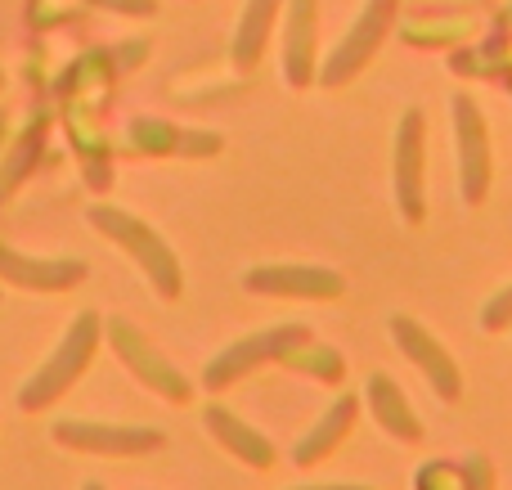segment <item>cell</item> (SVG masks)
Wrapping results in <instances>:
<instances>
[{"label":"cell","mask_w":512,"mask_h":490,"mask_svg":"<svg viewBox=\"0 0 512 490\" xmlns=\"http://www.w3.org/2000/svg\"><path fill=\"white\" fill-rule=\"evenodd\" d=\"M306 338H310L306 324H274V329L248 333V338L230 342L225 351H216V356L207 360L203 387H207V392H225V387H234L239 378H248L252 369L283 365V356H288V351H297Z\"/></svg>","instance_id":"277c9868"},{"label":"cell","mask_w":512,"mask_h":490,"mask_svg":"<svg viewBox=\"0 0 512 490\" xmlns=\"http://www.w3.org/2000/svg\"><path fill=\"white\" fill-rule=\"evenodd\" d=\"M319 72V0H292L283 18V77L306 90Z\"/></svg>","instance_id":"7c38bea8"},{"label":"cell","mask_w":512,"mask_h":490,"mask_svg":"<svg viewBox=\"0 0 512 490\" xmlns=\"http://www.w3.org/2000/svg\"><path fill=\"white\" fill-rule=\"evenodd\" d=\"M86 221L95 225V230L104 234L113 248H122L126 257L135 261V270L149 279L153 293H158L162 302H176V297L185 293V266H180L176 248H171V243L162 239L149 221H140L135 212L113 207V203H95L86 212Z\"/></svg>","instance_id":"6da1fadb"},{"label":"cell","mask_w":512,"mask_h":490,"mask_svg":"<svg viewBox=\"0 0 512 490\" xmlns=\"http://www.w3.org/2000/svg\"><path fill=\"white\" fill-rule=\"evenodd\" d=\"M292 490H373L364 482H310V486H292Z\"/></svg>","instance_id":"7402d4cb"},{"label":"cell","mask_w":512,"mask_h":490,"mask_svg":"<svg viewBox=\"0 0 512 490\" xmlns=\"http://www.w3.org/2000/svg\"><path fill=\"white\" fill-rule=\"evenodd\" d=\"M459 482H463V468L445 464V459L418 468V490H459Z\"/></svg>","instance_id":"d6986e66"},{"label":"cell","mask_w":512,"mask_h":490,"mask_svg":"<svg viewBox=\"0 0 512 490\" xmlns=\"http://www.w3.org/2000/svg\"><path fill=\"white\" fill-rule=\"evenodd\" d=\"M99 9H113V14H131V18H149L158 9V0H90Z\"/></svg>","instance_id":"44dd1931"},{"label":"cell","mask_w":512,"mask_h":490,"mask_svg":"<svg viewBox=\"0 0 512 490\" xmlns=\"http://www.w3.org/2000/svg\"><path fill=\"white\" fill-rule=\"evenodd\" d=\"M283 365H288V369H301V374L319 378V383H342V378H346V360L337 356V351L319 347L315 338H306L297 351H288V356H283Z\"/></svg>","instance_id":"e0dca14e"},{"label":"cell","mask_w":512,"mask_h":490,"mask_svg":"<svg viewBox=\"0 0 512 490\" xmlns=\"http://www.w3.org/2000/svg\"><path fill=\"white\" fill-rule=\"evenodd\" d=\"M0 86H5V77H0Z\"/></svg>","instance_id":"cb8c5ba5"},{"label":"cell","mask_w":512,"mask_h":490,"mask_svg":"<svg viewBox=\"0 0 512 490\" xmlns=\"http://www.w3.org/2000/svg\"><path fill=\"white\" fill-rule=\"evenodd\" d=\"M391 189L400 221H427V117L423 108H405L391 140Z\"/></svg>","instance_id":"3957f363"},{"label":"cell","mask_w":512,"mask_h":490,"mask_svg":"<svg viewBox=\"0 0 512 490\" xmlns=\"http://www.w3.org/2000/svg\"><path fill=\"white\" fill-rule=\"evenodd\" d=\"M283 0H248L243 5V18L239 27H234V68L239 72H252L256 59H261L265 50V36H270V23L274 14H279Z\"/></svg>","instance_id":"2e32d148"},{"label":"cell","mask_w":512,"mask_h":490,"mask_svg":"<svg viewBox=\"0 0 512 490\" xmlns=\"http://www.w3.org/2000/svg\"><path fill=\"white\" fill-rule=\"evenodd\" d=\"M355 419H360V401H355V396H337V401L328 405V410L319 414L306 432H301V441L292 446V464H297V468L324 464V459L333 455L346 437H351Z\"/></svg>","instance_id":"5bb4252c"},{"label":"cell","mask_w":512,"mask_h":490,"mask_svg":"<svg viewBox=\"0 0 512 490\" xmlns=\"http://www.w3.org/2000/svg\"><path fill=\"white\" fill-rule=\"evenodd\" d=\"M81 490H104V486H99V482H86V486H81Z\"/></svg>","instance_id":"603a6c76"},{"label":"cell","mask_w":512,"mask_h":490,"mask_svg":"<svg viewBox=\"0 0 512 490\" xmlns=\"http://www.w3.org/2000/svg\"><path fill=\"white\" fill-rule=\"evenodd\" d=\"M243 293L279 297V302H337L346 293V279L333 266H310V261H265L239 275Z\"/></svg>","instance_id":"52a82bcc"},{"label":"cell","mask_w":512,"mask_h":490,"mask_svg":"<svg viewBox=\"0 0 512 490\" xmlns=\"http://www.w3.org/2000/svg\"><path fill=\"white\" fill-rule=\"evenodd\" d=\"M391 23H396V0H364V9L355 14V23L346 27L337 50H328V59L319 63V81H324L328 90H337V86H346L355 72H364V63L387 41Z\"/></svg>","instance_id":"ba28073f"},{"label":"cell","mask_w":512,"mask_h":490,"mask_svg":"<svg viewBox=\"0 0 512 490\" xmlns=\"http://www.w3.org/2000/svg\"><path fill=\"white\" fill-rule=\"evenodd\" d=\"M454 144H459V194L468 207H481L490 194V135L472 95H454Z\"/></svg>","instance_id":"30bf717a"},{"label":"cell","mask_w":512,"mask_h":490,"mask_svg":"<svg viewBox=\"0 0 512 490\" xmlns=\"http://www.w3.org/2000/svg\"><path fill=\"white\" fill-rule=\"evenodd\" d=\"M104 342L113 347V356L135 374V383H144L149 392H158L162 401L185 405L189 396H194V383H189V378L180 374V369L171 365V360L162 356V351L153 347V342L144 338V333L135 329L131 320H122V315L104 320Z\"/></svg>","instance_id":"8992f818"},{"label":"cell","mask_w":512,"mask_h":490,"mask_svg":"<svg viewBox=\"0 0 512 490\" xmlns=\"http://www.w3.org/2000/svg\"><path fill=\"white\" fill-rule=\"evenodd\" d=\"M50 437L63 450L77 455H99V459H140L158 455L167 446V432L149 428V423H95V419H59Z\"/></svg>","instance_id":"5b68a950"},{"label":"cell","mask_w":512,"mask_h":490,"mask_svg":"<svg viewBox=\"0 0 512 490\" xmlns=\"http://www.w3.org/2000/svg\"><path fill=\"white\" fill-rule=\"evenodd\" d=\"M364 405H369L373 423H378L387 437L405 441V446H418L423 441V423H418L414 405H409V396L400 392V383L391 374H369V383H364Z\"/></svg>","instance_id":"9a60e30c"},{"label":"cell","mask_w":512,"mask_h":490,"mask_svg":"<svg viewBox=\"0 0 512 490\" xmlns=\"http://www.w3.org/2000/svg\"><path fill=\"white\" fill-rule=\"evenodd\" d=\"M481 329L486 333H508L512 329V284H504L499 293H490V302L481 306Z\"/></svg>","instance_id":"ac0fdd59"},{"label":"cell","mask_w":512,"mask_h":490,"mask_svg":"<svg viewBox=\"0 0 512 490\" xmlns=\"http://www.w3.org/2000/svg\"><path fill=\"white\" fill-rule=\"evenodd\" d=\"M387 333L396 342V351L409 360V365L423 374V383L441 396L445 405H454L463 396V374H459V360L445 351V342L436 338L427 324H418L414 315H391Z\"/></svg>","instance_id":"9c48e42d"},{"label":"cell","mask_w":512,"mask_h":490,"mask_svg":"<svg viewBox=\"0 0 512 490\" xmlns=\"http://www.w3.org/2000/svg\"><path fill=\"white\" fill-rule=\"evenodd\" d=\"M203 428H207V437L216 441L221 450H230L239 464H248L256 468V473H265V468H274V459H279V450H274V441L265 437L261 428H252L248 419H239V414L230 410V405H221V401H212V405H203Z\"/></svg>","instance_id":"4fadbf2b"},{"label":"cell","mask_w":512,"mask_h":490,"mask_svg":"<svg viewBox=\"0 0 512 490\" xmlns=\"http://www.w3.org/2000/svg\"><path fill=\"white\" fill-rule=\"evenodd\" d=\"M99 342H104V320H99L95 311H81L77 320L63 329L59 347H54L50 356L36 365V374L18 387V410L41 414V410H50L54 401H63V396L81 383V374L90 369Z\"/></svg>","instance_id":"7a4b0ae2"},{"label":"cell","mask_w":512,"mask_h":490,"mask_svg":"<svg viewBox=\"0 0 512 490\" xmlns=\"http://www.w3.org/2000/svg\"><path fill=\"white\" fill-rule=\"evenodd\" d=\"M90 266L77 257H32L9 243H0V284H14L23 293H68L86 284Z\"/></svg>","instance_id":"8fae6325"},{"label":"cell","mask_w":512,"mask_h":490,"mask_svg":"<svg viewBox=\"0 0 512 490\" xmlns=\"http://www.w3.org/2000/svg\"><path fill=\"white\" fill-rule=\"evenodd\" d=\"M459 490H495V464H490L486 455H472L468 464H463Z\"/></svg>","instance_id":"ffe728a7"}]
</instances>
